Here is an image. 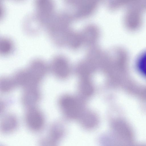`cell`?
Instances as JSON below:
<instances>
[{
	"label": "cell",
	"instance_id": "30bf717a",
	"mask_svg": "<svg viewBox=\"0 0 146 146\" xmlns=\"http://www.w3.org/2000/svg\"><path fill=\"white\" fill-rule=\"evenodd\" d=\"M112 126L113 130L120 136L126 138L131 137V133L127 127L119 123H113Z\"/></svg>",
	"mask_w": 146,
	"mask_h": 146
},
{
	"label": "cell",
	"instance_id": "5b68a950",
	"mask_svg": "<svg viewBox=\"0 0 146 146\" xmlns=\"http://www.w3.org/2000/svg\"><path fill=\"white\" fill-rule=\"evenodd\" d=\"M19 126V121L15 115L12 114H5L1 120L0 132L4 135L10 134L15 132Z\"/></svg>",
	"mask_w": 146,
	"mask_h": 146
},
{
	"label": "cell",
	"instance_id": "8992f818",
	"mask_svg": "<svg viewBox=\"0 0 146 146\" xmlns=\"http://www.w3.org/2000/svg\"><path fill=\"white\" fill-rule=\"evenodd\" d=\"M50 68L53 74L59 78H65L69 74V69L68 64L64 60L60 58L53 59Z\"/></svg>",
	"mask_w": 146,
	"mask_h": 146
},
{
	"label": "cell",
	"instance_id": "4fadbf2b",
	"mask_svg": "<svg viewBox=\"0 0 146 146\" xmlns=\"http://www.w3.org/2000/svg\"><path fill=\"white\" fill-rule=\"evenodd\" d=\"M1 52L2 54H7L12 50V45L11 41L6 39H3L1 41Z\"/></svg>",
	"mask_w": 146,
	"mask_h": 146
},
{
	"label": "cell",
	"instance_id": "8fae6325",
	"mask_svg": "<svg viewBox=\"0 0 146 146\" xmlns=\"http://www.w3.org/2000/svg\"><path fill=\"white\" fill-rule=\"evenodd\" d=\"M137 67L139 71L146 77V51L139 56L137 62Z\"/></svg>",
	"mask_w": 146,
	"mask_h": 146
},
{
	"label": "cell",
	"instance_id": "3957f363",
	"mask_svg": "<svg viewBox=\"0 0 146 146\" xmlns=\"http://www.w3.org/2000/svg\"><path fill=\"white\" fill-rule=\"evenodd\" d=\"M59 104L63 113L66 117L74 119L80 117L78 105L72 98L68 96H63L59 100Z\"/></svg>",
	"mask_w": 146,
	"mask_h": 146
},
{
	"label": "cell",
	"instance_id": "9a60e30c",
	"mask_svg": "<svg viewBox=\"0 0 146 146\" xmlns=\"http://www.w3.org/2000/svg\"></svg>",
	"mask_w": 146,
	"mask_h": 146
},
{
	"label": "cell",
	"instance_id": "ba28073f",
	"mask_svg": "<svg viewBox=\"0 0 146 146\" xmlns=\"http://www.w3.org/2000/svg\"><path fill=\"white\" fill-rule=\"evenodd\" d=\"M12 76H3L0 79V90L4 93L9 92L17 87Z\"/></svg>",
	"mask_w": 146,
	"mask_h": 146
},
{
	"label": "cell",
	"instance_id": "7c38bea8",
	"mask_svg": "<svg viewBox=\"0 0 146 146\" xmlns=\"http://www.w3.org/2000/svg\"><path fill=\"white\" fill-rule=\"evenodd\" d=\"M58 143L47 135L39 139L38 146H58Z\"/></svg>",
	"mask_w": 146,
	"mask_h": 146
},
{
	"label": "cell",
	"instance_id": "52a82bcc",
	"mask_svg": "<svg viewBox=\"0 0 146 146\" xmlns=\"http://www.w3.org/2000/svg\"><path fill=\"white\" fill-rule=\"evenodd\" d=\"M64 128L62 125L59 123L54 122L50 125L48 136L59 142L64 137Z\"/></svg>",
	"mask_w": 146,
	"mask_h": 146
},
{
	"label": "cell",
	"instance_id": "7a4b0ae2",
	"mask_svg": "<svg viewBox=\"0 0 146 146\" xmlns=\"http://www.w3.org/2000/svg\"><path fill=\"white\" fill-rule=\"evenodd\" d=\"M48 70V67L43 61L36 60L32 61L27 68L25 69L29 86H38Z\"/></svg>",
	"mask_w": 146,
	"mask_h": 146
},
{
	"label": "cell",
	"instance_id": "6da1fadb",
	"mask_svg": "<svg viewBox=\"0 0 146 146\" xmlns=\"http://www.w3.org/2000/svg\"><path fill=\"white\" fill-rule=\"evenodd\" d=\"M24 120L27 127L32 132L39 133L44 128L45 120L44 115L36 106L26 108Z\"/></svg>",
	"mask_w": 146,
	"mask_h": 146
},
{
	"label": "cell",
	"instance_id": "5bb4252c",
	"mask_svg": "<svg viewBox=\"0 0 146 146\" xmlns=\"http://www.w3.org/2000/svg\"><path fill=\"white\" fill-rule=\"evenodd\" d=\"M81 88L83 92L86 95H89L93 92V88L90 82L87 79H84L82 82Z\"/></svg>",
	"mask_w": 146,
	"mask_h": 146
},
{
	"label": "cell",
	"instance_id": "277c9868",
	"mask_svg": "<svg viewBox=\"0 0 146 146\" xmlns=\"http://www.w3.org/2000/svg\"><path fill=\"white\" fill-rule=\"evenodd\" d=\"M41 94L38 86L24 89L21 101L26 108L36 106L40 99Z\"/></svg>",
	"mask_w": 146,
	"mask_h": 146
},
{
	"label": "cell",
	"instance_id": "9c48e42d",
	"mask_svg": "<svg viewBox=\"0 0 146 146\" xmlns=\"http://www.w3.org/2000/svg\"><path fill=\"white\" fill-rule=\"evenodd\" d=\"M81 123L84 128L91 129L96 127L98 123L96 117L93 115L89 114L83 116L81 118Z\"/></svg>",
	"mask_w": 146,
	"mask_h": 146
}]
</instances>
